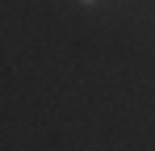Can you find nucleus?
<instances>
[{
	"label": "nucleus",
	"instance_id": "f257e3e1",
	"mask_svg": "<svg viewBox=\"0 0 155 151\" xmlns=\"http://www.w3.org/2000/svg\"><path fill=\"white\" fill-rule=\"evenodd\" d=\"M80 4H97V0H80Z\"/></svg>",
	"mask_w": 155,
	"mask_h": 151
}]
</instances>
